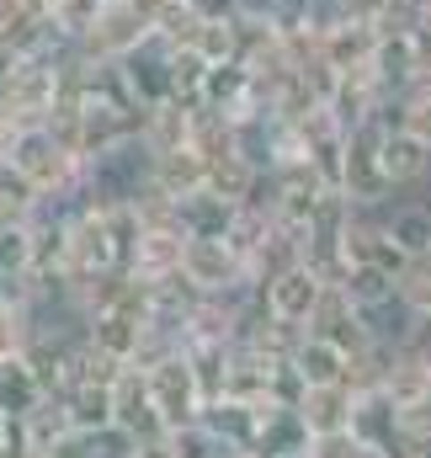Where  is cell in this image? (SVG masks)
<instances>
[{"label": "cell", "instance_id": "cell-1", "mask_svg": "<svg viewBox=\"0 0 431 458\" xmlns=\"http://www.w3.org/2000/svg\"><path fill=\"white\" fill-rule=\"evenodd\" d=\"M64 48H70V43H64ZM64 48L21 59V64L0 81V107L16 117L21 128H27V123H48V113L59 107V64H64Z\"/></svg>", "mask_w": 431, "mask_h": 458}, {"label": "cell", "instance_id": "cell-2", "mask_svg": "<svg viewBox=\"0 0 431 458\" xmlns=\"http://www.w3.org/2000/svg\"><path fill=\"white\" fill-rule=\"evenodd\" d=\"M149 373V394H155V411H160V421L176 432V427H192V421H203V411H208V394H203V384H198V373H192V362H187V346L176 352V357H165V362H155V368H144Z\"/></svg>", "mask_w": 431, "mask_h": 458}, {"label": "cell", "instance_id": "cell-3", "mask_svg": "<svg viewBox=\"0 0 431 458\" xmlns=\"http://www.w3.org/2000/svg\"><path fill=\"white\" fill-rule=\"evenodd\" d=\"M182 277L198 293H234V288H256L245 272V256L234 250V240H214V234H187L182 250Z\"/></svg>", "mask_w": 431, "mask_h": 458}, {"label": "cell", "instance_id": "cell-4", "mask_svg": "<svg viewBox=\"0 0 431 458\" xmlns=\"http://www.w3.org/2000/svg\"><path fill=\"white\" fill-rule=\"evenodd\" d=\"M149 32H155V21H149L133 0H107L102 16H97V27H91L86 43H75V48H80L91 64H117V59L139 54V48L149 43Z\"/></svg>", "mask_w": 431, "mask_h": 458}, {"label": "cell", "instance_id": "cell-5", "mask_svg": "<svg viewBox=\"0 0 431 458\" xmlns=\"http://www.w3.org/2000/svg\"><path fill=\"white\" fill-rule=\"evenodd\" d=\"M325 283L315 267H288V272H277V277H266L256 293H261V304H266V315L272 320H283V326H309L315 320V310H320V299H325Z\"/></svg>", "mask_w": 431, "mask_h": 458}, {"label": "cell", "instance_id": "cell-6", "mask_svg": "<svg viewBox=\"0 0 431 458\" xmlns=\"http://www.w3.org/2000/svg\"><path fill=\"white\" fill-rule=\"evenodd\" d=\"M373 75H378V86H384L389 97H405V91L416 86V75H421V32H400V27L378 32Z\"/></svg>", "mask_w": 431, "mask_h": 458}, {"label": "cell", "instance_id": "cell-7", "mask_svg": "<svg viewBox=\"0 0 431 458\" xmlns=\"http://www.w3.org/2000/svg\"><path fill=\"white\" fill-rule=\"evenodd\" d=\"M351 432H357V443H368L373 458L384 454L394 437H400V400L384 389V384H373V389H357V405H351Z\"/></svg>", "mask_w": 431, "mask_h": 458}, {"label": "cell", "instance_id": "cell-8", "mask_svg": "<svg viewBox=\"0 0 431 458\" xmlns=\"http://www.w3.org/2000/svg\"><path fill=\"white\" fill-rule=\"evenodd\" d=\"M378 165H384V176H389L394 192L400 187H416V182L431 176V144H421L410 128H394V133L378 139Z\"/></svg>", "mask_w": 431, "mask_h": 458}, {"label": "cell", "instance_id": "cell-9", "mask_svg": "<svg viewBox=\"0 0 431 458\" xmlns=\"http://www.w3.org/2000/svg\"><path fill=\"white\" fill-rule=\"evenodd\" d=\"M240 208H245V203L224 198V192H214V187H198V192L176 198L182 229H187V234H214V240H229V234H234V225H240Z\"/></svg>", "mask_w": 431, "mask_h": 458}, {"label": "cell", "instance_id": "cell-10", "mask_svg": "<svg viewBox=\"0 0 431 458\" xmlns=\"http://www.w3.org/2000/svg\"><path fill=\"white\" fill-rule=\"evenodd\" d=\"M43 400H48L43 373H38L21 352H16V357H5V362H0V411H5L11 421H27Z\"/></svg>", "mask_w": 431, "mask_h": 458}, {"label": "cell", "instance_id": "cell-11", "mask_svg": "<svg viewBox=\"0 0 431 458\" xmlns=\"http://www.w3.org/2000/svg\"><path fill=\"white\" fill-rule=\"evenodd\" d=\"M325 64L335 75H357V70H373V54H378V27H362V21H341L335 32H325L320 43Z\"/></svg>", "mask_w": 431, "mask_h": 458}, {"label": "cell", "instance_id": "cell-12", "mask_svg": "<svg viewBox=\"0 0 431 458\" xmlns=\"http://www.w3.org/2000/svg\"><path fill=\"white\" fill-rule=\"evenodd\" d=\"M182 250H187V229H144L139 256H133V277L139 283H165L182 272Z\"/></svg>", "mask_w": 431, "mask_h": 458}, {"label": "cell", "instance_id": "cell-13", "mask_svg": "<svg viewBox=\"0 0 431 458\" xmlns=\"http://www.w3.org/2000/svg\"><path fill=\"white\" fill-rule=\"evenodd\" d=\"M293 368L304 373V384L309 389H320V384H346V373H351V352L346 346H335L330 336H304V342L293 346Z\"/></svg>", "mask_w": 431, "mask_h": 458}, {"label": "cell", "instance_id": "cell-14", "mask_svg": "<svg viewBox=\"0 0 431 458\" xmlns=\"http://www.w3.org/2000/svg\"><path fill=\"white\" fill-rule=\"evenodd\" d=\"M149 182H155L160 192H171V198H187V192L208 187V160H203V149L182 144V149L149 160Z\"/></svg>", "mask_w": 431, "mask_h": 458}, {"label": "cell", "instance_id": "cell-15", "mask_svg": "<svg viewBox=\"0 0 431 458\" xmlns=\"http://www.w3.org/2000/svg\"><path fill=\"white\" fill-rule=\"evenodd\" d=\"M351 405H357L351 384H320V389H304V400H299V411H304V421H309L315 437L346 432L351 427Z\"/></svg>", "mask_w": 431, "mask_h": 458}, {"label": "cell", "instance_id": "cell-16", "mask_svg": "<svg viewBox=\"0 0 431 458\" xmlns=\"http://www.w3.org/2000/svg\"><path fill=\"white\" fill-rule=\"evenodd\" d=\"M64 411H70V427H80V432H107L112 421H117L112 384H102V378L75 384V389L64 394Z\"/></svg>", "mask_w": 431, "mask_h": 458}, {"label": "cell", "instance_id": "cell-17", "mask_svg": "<svg viewBox=\"0 0 431 458\" xmlns=\"http://www.w3.org/2000/svg\"><path fill=\"white\" fill-rule=\"evenodd\" d=\"M335 288H341L357 310H378V304H389V299L400 293V277H394V272H384L378 261H351V267H346V277H341Z\"/></svg>", "mask_w": 431, "mask_h": 458}, {"label": "cell", "instance_id": "cell-18", "mask_svg": "<svg viewBox=\"0 0 431 458\" xmlns=\"http://www.w3.org/2000/svg\"><path fill=\"white\" fill-rule=\"evenodd\" d=\"M144 149L149 155H171V149H182V144H192V113L182 107V102H165V107H149L144 117Z\"/></svg>", "mask_w": 431, "mask_h": 458}, {"label": "cell", "instance_id": "cell-19", "mask_svg": "<svg viewBox=\"0 0 431 458\" xmlns=\"http://www.w3.org/2000/svg\"><path fill=\"white\" fill-rule=\"evenodd\" d=\"M208 59L187 43V48H171V102H182L187 113L203 107V86H208Z\"/></svg>", "mask_w": 431, "mask_h": 458}, {"label": "cell", "instance_id": "cell-20", "mask_svg": "<svg viewBox=\"0 0 431 458\" xmlns=\"http://www.w3.org/2000/svg\"><path fill=\"white\" fill-rule=\"evenodd\" d=\"M256 182H261V165H256V160H245L240 149H229V155L208 160V187L224 192V198H234V203H250Z\"/></svg>", "mask_w": 431, "mask_h": 458}, {"label": "cell", "instance_id": "cell-21", "mask_svg": "<svg viewBox=\"0 0 431 458\" xmlns=\"http://www.w3.org/2000/svg\"><path fill=\"white\" fill-rule=\"evenodd\" d=\"M384 229H389L410 256H431V203H400V208H384Z\"/></svg>", "mask_w": 431, "mask_h": 458}, {"label": "cell", "instance_id": "cell-22", "mask_svg": "<svg viewBox=\"0 0 431 458\" xmlns=\"http://www.w3.org/2000/svg\"><path fill=\"white\" fill-rule=\"evenodd\" d=\"M43 5H48V21H54V32L64 43H86V32L97 27L107 0H43Z\"/></svg>", "mask_w": 431, "mask_h": 458}, {"label": "cell", "instance_id": "cell-23", "mask_svg": "<svg viewBox=\"0 0 431 458\" xmlns=\"http://www.w3.org/2000/svg\"><path fill=\"white\" fill-rule=\"evenodd\" d=\"M32 256H38V234L27 225H0V272L11 277H32Z\"/></svg>", "mask_w": 431, "mask_h": 458}, {"label": "cell", "instance_id": "cell-24", "mask_svg": "<svg viewBox=\"0 0 431 458\" xmlns=\"http://www.w3.org/2000/svg\"><path fill=\"white\" fill-rule=\"evenodd\" d=\"M192 48H198L208 64H229V59H240V21H203Z\"/></svg>", "mask_w": 431, "mask_h": 458}, {"label": "cell", "instance_id": "cell-25", "mask_svg": "<svg viewBox=\"0 0 431 458\" xmlns=\"http://www.w3.org/2000/svg\"><path fill=\"white\" fill-rule=\"evenodd\" d=\"M400 304L410 315H431V256H410V267L400 272Z\"/></svg>", "mask_w": 431, "mask_h": 458}, {"label": "cell", "instance_id": "cell-26", "mask_svg": "<svg viewBox=\"0 0 431 458\" xmlns=\"http://www.w3.org/2000/svg\"><path fill=\"white\" fill-rule=\"evenodd\" d=\"M304 458H373V448L357 443V432L346 427V432H325V437H315Z\"/></svg>", "mask_w": 431, "mask_h": 458}, {"label": "cell", "instance_id": "cell-27", "mask_svg": "<svg viewBox=\"0 0 431 458\" xmlns=\"http://www.w3.org/2000/svg\"><path fill=\"white\" fill-rule=\"evenodd\" d=\"M38 458H97V432H80V427H64Z\"/></svg>", "mask_w": 431, "mask_h": 458}, {"label": "cell", "instance_id": "cell-28", "mask_svg": "<svg viewBox=\"0 0 431 458\" xmlns=\"http://www.w3.org/2000/svg\"><path fill=\"white\" fill-rule=\"evenodd\" d=\"M405 128L421 144H431V86H410L405 91Z\"/></svg>", "mask_w": 431, "mask_h": 458}, {"label": "cell", "instance_id": "cell-29", "mask_svg": "<svg viewBox=\"0 0 431 458\" xmlns=\"http://www.w3.org/2000/svg\"><path fill=\"white\" fill-rule=\"evenodd\" d=\"M394 5H400V0H341L346 21H362V27H384Z\"/></svg>", "mask_w": 431, "mask_h": 458}, {"label": "cell", "instance_id": "cell-30", "mask_svg": "<svg viewBox=\"0 0 431 458\" xmlns=\"http://www.w3.org/2000/svg\"><path fill=\"white\" fill-rule=\"evenodd\" d=\"M198 21H240V0H187Z\"/></svg>", "mask_w": 431, "mask_h": 458}, {"label": "cell", "instance_id": "cell-31", "mask_svg": "<svg viewBox=\"0 0 431 458\" xmlns=\"http://www.w3.org/2000/svg\"><path fill=\"white\" fill-rule=\"evenodd\" d=\"M405 346H416L421 357H431V315H416V326H410V342Z\"/></svg>", "mask_w": 431, "mask_h": 458}, {"label": "cell", "instance_id": "cell-32", "mask_svg": "<svg viewBox=\"0 0 431 458\" xmlns=\"http://www.w3.org/2000/svg\"><path fill=\"white\" fill-rule=\"evenodd\" d=\"M11 437H16V421H11V416H5V411H0V454H5V448H11Z\"/></svg>", "mask_w": 431, "mask_h": 458}]
</instances>
